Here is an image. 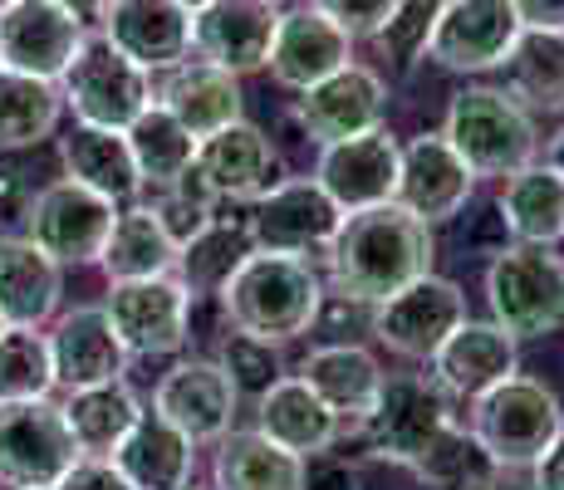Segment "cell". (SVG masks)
<instances>
[{
	"mask_svg": "<svg viewBox=\"0 0 564 490\" xmlns=\"http://www.w3.org/2000/svg\"><path fill=\"white\" fill-rule=\"evenodd\" d=\"M108 461L128 476L133 490H182L197 476V446L177 427H167L158 412H143Z\"/></svg>",
	"mask_w": 564,
	"mask_h": 490,
	"instance_id": "28",
	"label": "cell"
},
{
	"mask_svg": "<svg viewBox=\"0 0 564 490\" xmlns=\"http://www.w3.org/2000/svg\"><path fill=\"white\" fill-rule=\"evenodd\" d=\"M520 30H564V0H506Z\"/></svg>",
	"mask_w": 564,
	"mask_h": 490,
	"instance_id": "46",
	"label": "cell"
},
{
	"mask_svg": "<svg viewBox=\"0 0 564 490\" xmlns=\"http://www.w3.org/2000/svg\"><path fill=\"white\" fill-rule=\"evenodd\" d=\"M300 383L339 422H364L383 392V368L359 344H324L300 363Z\"/></svg>",
	"mask_w": 564,
	"mask_h": 490,
	"instance_id": "26",
	"label": "cell"
},
{
	"mask_svg": "<svg viewBox=\"0 0 564 490\" xmlns=\"http://www.w3.org/2000/svg\"><path fill=\"white\" fill-rule=\"evenodd\" d=\"M398 157H403V143L388 128H373V133L349 138V143L319 148L314 182L344 216H354L368 206H388L398 196Z\"/></svg>",
	"mask_w": 564,
	"mask_h": 490,
	"instance_id": "17",
	"label": "cell"
},
{
	"mask_svg": "<svg viewBox=\"0 0 564 490\" xmlns=\"http://www.w3.org/2000/svg\"><path fill=\"white\" fill-rule=\"evenodd\" d=\"M344 211L319 192L314 177H285L275 192H265L246 216V231H251L256 250L270 255H290V260H310L324 255L339 231Z\"/></svg>",
	"mask_w": 564,
	"mask_h": 490,
	"instance_id": "12",
	"label": "cell"
},
{
	"mask_svg": "<svg viewBox=\"0 0 564 490\" xmlns=\"http://www.w3.org/2000/svg\"><path fill=\"white\" fill-rule=\"evenodd\" d=\"M84 35V20L64 0H15L0 10V69L59 84Z\"/></svg>",
	"mask_w": 564,
	"mask_h": 490,
	"instance_id": "13",
	"label": "cell"
},
{
	"mask_svg": "<svg viewBox=\"0 0 564 490\" xmlns=\"http://www.w3.org/2000/svg\"><path fill=\"white\" fill-rule=\"evenodd\" d=\"M216 304H221V319L231 334H246V339L280 348L319 324L324 280L310 260L251 250V255L231 270V280L216 290Z\"/></svg>",
	"mask_w": 564,
	"mask_h": 490,
	"instance_id": "2",
	"label": "cell"
},
{
	"mask_svg": "<svg viewBox=\"0 0 564 490\" xmlns=\"http://www.w3.org/2000/svg\"><path fill=\"white\" fill-rule=\"evenodd\" d=\"M6 6H15V0H0V10H6Z\"/></svg>",
	"mask_w": 564,
	"mask_h": 490,
	"instance_id": "52",
	"label": "cell"
},
{
	"mask_svg": "<svg viewBox=\"0 0 564 490\" xmlns=\"http://www.w3.org/2000/svg\"><path fill=\"white\" fill-rule=\"evenodd\" d=\"M59 265L25 236H0V319L6 329H40L59 309Z\"/></svg>",
	"mask_w": 564,
	"mask_h": 490,
	"instance_id": "27",
	"label": "cell"
},
{
	"mask_svg": "<svg viewBox=\"0 0 564 490\" xmlns=\"http://www.w3.org/2000/svg\"><path fill=\"white\" fill-rule=\"evenodd\" d=\"M192 172H197V182L216 202H251V206L285 182L280 148L256 123H246V118L241 123H226L221 133L202 138Z\"/></svg>",
	"mask_w": 564,
	"mask_h": 490,
	"instance_id": "16",
	"label": "cell"
},
{
	"mask_svg": "<svg viewBox=\"0 0 564 490\" xmlns=\"http://www.w3.org/2000/svg\"><path fill=\"white\" fill-rule=\"evenodd\" d=\"M388 118V79L368 64H344L324 84H314L295 98V123L305 128L310 143L334 148L383 128Z\"/></svg>",
	"mask_w": 564,
	"mask_h": 490,
	"instance_id": "14",
	"label": "cell"
},
{
	"mask_svg": "<svg viewBox=\"0 0 564 490\" xmlns=\"http://www.w3.org/2000/svg\"><path fill=\"white\" fill-rule=\"evenodd\" d=\"M560 432H564L560 398L545 383H535V378L516 373L471 402V437L486 446V456L501 471L535 466L555 446Z\"/></svg>",
	"mask_w": 564,
	"mask_h": 490,
	"instance_id": "5",
	"label": "cell"
},
{
	"mask_svg": "<svg viewBox=\"0 0 564 490\" xmlns=\"http://www.w3.org/2000/svg\"><path fill=\"white\" fill-rule=\"evenodd\" d=\"M54 490H133V486H128V476L118 471L113 461H104V456H84V461L74 466Z\"/></svg>",
	"mask_w": 564,
	"mask_h": 490,
	"instance_id": "45",
	"label": "cell"
},
{
	"mask_svg": "<svg viewBox=\"0 0 564 490\" xmlns=\"http://www.w3.org/2000/svg\"><path fill=\"white\" fill-rule=\"evenodd\" d=\"M412 476H422V481L437 490H496L501 486V466H496L491 456H486V446L466 427H457V422L427 446V456L412 466Z\"/></svg>",
	"mask_w": 564,
	"mask_h": 490,
	"instance_id": "39",
	"label": "cell"
},
{
	"mask_svg": "<svg viewBox=\"0 0 564 490\" xmlns=\"http://www.w3.org/2000/svg\"><path fill=\"white\" fill-rule=\"evenodd\" d=\"M432 378L452 392V398H481L496 383L516 378V339L501 324H476L466 319L447 344L432 353Z\"/></svg>",
	"mask_w": 564,
	"mask_h": 490,
	"instance_id": "25",
	"label": "cell"
},
{
	"mask_svg": "<svg viewBox=\"0 0 564 490\" xmlns=\"http://www.w3.org/2000/svg\"><path fill=\"white\" fill-rule=\"evenodd\" d=\"M442 6H447V0H398L388 25L378 30V40H373V45L383 50V59L408 69L417 54H427V40H432V25H437Z\"/></svg>",
	"mask_w": 564,
	"mask_h": 490,
	"instance_id": "42",
	"label": "cell"
},
{
	"mask_svg": "<svg viewBox=\"0 0 564 490\" xmlns=\"http://www.w3.org/2000/svg\"><path fill=\"white\" fill-rule=\"evenodd\" d=\"M530 490H564V432L545 456L530 466Z\"/></svg>",
	"mask_w": 564,
	"mask_h": 490,
	"instance_id": "47",
	"label": "cell"
},
{
	"mask_svg": "<svg viewBox=\"0 0 564 490\" xmlns=\"http://www.w3.org/2000/svg\"><path fill=\"white\" fill-rule=\"evenodd\" d=\"M501 221L520 246H560L564 241V177L550 162H530L506 177Z\"/></svg>",
	"mask_w": 564,
	"mask_h": 490,
	"instance_id": "31",
	"label": "cell"
},
{
	"mask_svg": "<svg viewBox=\"0 0 564 490\" xmlns=\"http://www.w3.org/2000/svg\"><path fill=\"white\" fill-rule=\"evenodd\" d=\"M104 314L113 324L118 344L138 358L182 353L192 339V294L182 290L177 275L123 280V285L108 290Z\"/></svg>",
	"mask_w": 564,
	"mask_h": 490,
	"instance_id": "11",
	"label": "cell"
},
{
	"mask_svg": "<svg viewBox=\"0 0 564 490\" xmlns=\"http://www.w3.org/2000/svg\"><path fill=\"white\" fill-rule=\"evenodd\" d=\"M99 265L108 270L113 285H123V280L172 275V270H177V241L162 231L153 206H128V211H118L113 231H108Z\"/></svg>",
	"mask_w": 564,
	"mask_h": 490,
	"instance_id": "33",
	"label": "cell"
},
{
	"mask_svg": "<svg viewBox=\"0 0 564 490\" xmlns=\"http://www.w3.org/2000/svg\"><path fill=\"white\" fill-rule=\"evenodd\" d=\"M99 35L143 74H167L192 54V15L177 0H108Z\"/></svg>",
	"mask_w": 564,
	"mask_h": 490,
	"instance_id": "21",
	"label": "cell"
},
{
	"mask_svg": "<svg viewBox=\"0 0 564 490\" xmlns=\"http://www.w3.org/2000/svg\"><path fill=\"white\" fill-rule=\"evenodd\" d=\"M236 388L221 373L216 358H182L177 368L162 373V383L153 392V412L167 427H177L192 446L202 442H221L236 422Z\"/></svg>",
	"mask_w": 564,
	"mask_h": 490,
	"instance_id": "19",
	"label": "cell"
},
{
	"mask_svg": "<svg viewBox=\"0 0 564 490\" xmlns=\"http://www.w3.org/2000/svg\"><path fill=\"white\" fill-rule=\"evenodd\" d=\"M216 363H221V373L231 378L236 398H256V402L285 378V363H280L275 344L246 339V334H231V329H226L221 348H216Z\"/></svg>",
	"mask_w": 564,
	"mask_h": 490,
	"instance_id": "41",
	"label": "cell"
},
{
	"mask_svg": "<svg viewBox=\"0 0 564 490\" xmlns=\"http://www.w3.org/2000/svg\"><path fill=\"white\" fill-rule=\"evenodd\" d=\"M256 432L270 437L275 446H285L300 461H310V456L329 451V446L339 442V417H334L300 378H280V383L256 402Z\"/></svg>",
	"mask_w": 564,
	"mask_h": 490,
	"instance_id": "29",
	"label": "cell"
},
{
	"mask_svg": "<svg viewBox=\"0 0 564 490\" xmlns=\"http://www.w3.org/2000/svg\"><path fill=\"white\" fill-rule=\"evenodd\" d=\"M300 490H359V471H354L344 456H310L305 461V476H300Z\"/></svg>",
	"mask_w": 564,
	"mask_h": 490,
	"instance_id": "44",
	"label": "cell"
},
{
	"mask_svg": "<svg viewBox=\"0 0 564 490\" xmlns=\"http://www.w3.org/2000/svg\"><path fill=\"white\" fill-rule=\"evenodd\" d=\"M462 324H466V294L457 280H442V275L412 280L393 300L368 309V334H373L388 353L417 358V363H432V353H437Z\"/></svg>",
	"mask_w": 564,
	"mask_h": 490,
	"instance_id": "10",
	"label": "cell"
},
{
	"mask_svg": "<svg viewBox=\"0 0 564 490\" xmlns=\"http://www.w3.org/2000/svg\"><path fill=\"white\" fill-rule=\"evenodd\" d=\"M153 104H162L192 138H212L226 123H241V79L206 59H182L177 69L162 74L153 89Z\"/></svg>",
	"mask_w": 564,
	"mask_h": 490,
	"instance_id": "24",
	"label": "cell"
},
{
	"mask_svg": "<svg viewBox=\"0 0 564 490\" xmlns=\"http://www.w3.org/2000/svg\"><path fill=\"white\" fill-rule=\"evenodd\" d=\"M182 490H197V486H182Z\"/></svg>",
	"mask_w": 564,
	"mask_h": 490,
	"instance_id": "54",
	"label": "cell"
},
{
	"mask_svg": "<svg viewBox=\"0 0 564 490\" xmlns=\"http://www.w3.org/2000/svg\"><path fill=\"white\" fill-rule=\"evenodd\" d=\"M128 148H133L138 182L153 187V192L177 187V182L192 172V162H197V138H192L162 104H148L143 113L133 118V128H128Z\"/></svg>",
	"mask_w": 564,
	"mask_h": 490,
	"instance_id": "35",
	"label": "cell"
},
{
	"mask_svg": "<svg viewBox=\"0 0 564 490\" xmlns=\"http://www.w3.org/2000/svg\"><path fill=\"white\" fill-rule=\"evenodd\" d=\"M0 334H6V319H0Z\"/></svg>",
	"mask_w": 564,
	"mask_h": 490,
	"instance_id": "53",
	"label": "cell"
},
{
	"mask_svg": "<svg viewBox=\"0 0 564 490\" xmlns=\"http://www.w3.org/2000/svg\"><path fill=\"white\" fill-rule=\"evenodd\" d=\"M118 221L108 196L79 187V182H50L25 202V241H35L54 265H94Z\"/></svg>",
	"mask_w": 564,
	"mask_h": 490,
	"instance_id": "9",
	"label": "cell"
},
{
	"mask_svg": "<svg viewBox=\"0 0 564 490\" xmlns=\"http://www.w3.org/2000/svg\"><path fill=\"white\" fill-rule=\"evenodd\" d=\"M491 324L520 339H545L564 324V255L555 246H501L486 265Z\"/></svg>",
	"mask_w": 564,
	"mask_h": 490,
	"instance_id": "4",
	"label": "cell"
},
{
	"mask_svg": "<svg viewBox=\"0 0 564 490\" xmlns=\"http://www.w3.org/2000/svg\"><path fill=\"white\" fill-rule=\"evenodd\" d=\"M177 6L187 10V15H197V10H202V6H212V0H177Z\"/></svg>",
	"mask_w": 564,
	"mask_h": 490,
	"instance_id": "51",
	"label": "cell"
},
{
	"mask_svg": "<svg viewBox=\"0 0 564 490\" xmlns=\"http://www.w3.org/2000/svg\"><path fill=\"white\" fill-rule=\"evenodd\" d=\"M442 138L471 167V177H516L520 167L535 162L540 148L535 113H525L496 84H471V89L452 94Z\"/></svg>",
	"mask_w": 564,
	"mask_h": 490,
	"instance_id": "3",
	"label": "cell"
},
{
	"mask_svg": "<svg viewBox=\"0 0 564 490\" xmlns=\"http://www.w3.org/2000/svg\"><path fill=\"white\" fill-rule=\"evenodd\" d=\"M545 162H550V167H555L560 177H564V128H560L555 138H550V148H545Z\"/></svg>",
	"mask_w": 564,
	"mask_h": 490,
	"instance_id": "50",
	"label": "cell"
},
{
	"mask_svg": "<svg viewBox=\"0 0 564 490\" xmlns=\"http://www.w3.org/2000/svg\"><path fill=\"white\" fill-rule=\"evenodd\" d=\"M59 113H64L59 84L0 69V152L45 143L54 128H59Z\"/></svg>",
	"mask_w": 564,
	"mask_h": 490,
	"instance_id": "36",
	"label": "cell"
},
{
	"mask_svg": "<svg viewBox=\"0 0 564 490\" xmlns=\"http://www.w3.org/2000/svg\"><path fill=\"white\" fill-rule=\"evenodd\" d=\"M251 231H246V221H226V216H216L212 226L197 236L192 246L177 250V270L172 275L182 280V290L192 294V300H202V294H216L231 280V270L241 265L246 255H251Z\"/></svg>",
	"mask_w": 564,
	"mask_h": 490,
	"instance_id": "38",
	"label": "cell"
},
{
	"mask_svg": "<svg viewBox=\"0 0 564 490\" xmlns=\"http://www.w3.org/2000/svg\"><path fill=\"white\" fill-rule=\"evenodd\" d=\"M305 461L260 432H226L216 442L212 490H300Z\"/></svg>",
	"mask_w": 564,
	"mask_h": 490,
	"instance_id": "32",
	"label": "cell"
},
{
	"mask_svg": "<svg viewBox=\"0 0 564 490\" xmlns=\"http://www.w3.org/2000/svg\"><path fill=\"white\" fill-rule=\"evenodd\" d=\"M280 15L285 10L275 0H212L192 15V50H197V59L236 74V79L256 74L270 59Z\"/></svg>",
	"mask_w": 564,
	"mask_h": 490,
	"instance_id": "18",
	"label": "cell"
},
{
	"mask_svg": "<svg viewBox=\"0 0 564 490\" xmlns=\"http://www.w3.org/2000/svg\"><path fill=\"white\" fill-rule=\"evenodd\" d=\"M398 0H310V10H319L324 20L344 30L349 40H378V30L388 25Z\"/></svg>",
	"mask_w": 564,
	"mask_h": 490,
	"instance_id": "43",
	"label": "cell"
},
{
	"mask_svg": "<svg viewBox=\"0 0 564 490\" xmlns=\"http://www.w3.org/2000/svg\"><path fill=\"white\" fill-rule=\"evenodd\" d=\"M457 422V398L437 383L432 373H393L383 378L373 412L359 422L364 442L378 461L393 466H417L427 446Z\"/></svg>",
	"mask_w": 564,
	"mask_h": 490,
	"instance_id": "6",
	"label": "cell"
},
{
	"mask_svg": "<svg viewBox=\"0 0 564 490\" xmlns=\"http://www.w3.org/2000/svg\"><path fill=\"white\" fill-rule=\"evenodd\" d=\"M59 157L69 182L79 187L108 196V202H133L143 192L133 167V148H128V133H113V128H89V123H74L69 133L59 138Z\"/></svg>",
	"mask_w": 564,
	"mask_h": 490,
	"instance_id": "30",
	"label": "cell"
},
{
	"mask_svg": "<svg viewBox=\"0 0 564 490\" xmlns=\"http://www.w3.org/2000/svg\"><path fill=\"white\" fill-rule=\"evenodd\" d=\"M344 64H354V40L344 35L334 20H324L319 10L300 6V10H285L275 25V45H270V79L280 89H295L305 94L314 84H324L329 74H339Z\"/></svg>",
	"mask_w": 564,
	"mask_h": 490,
	"instance_id": "23",
	"label": "cell"
},
{
	"mask_svg": "<svg viewBox=\"0 0 564 490\" xmlns=\"http://www.w3.org/2000/svg\"><path fill=\"white\" fill-rule=\"evenodd\" d=\"M50 339V363H54V383L84 392V388H104V383H123L128 373V348L118 344L113 324H108L104 304H84L69 309L54 324Z\"/></svg>",
	"mask_w": 564,
	"mask_h": 490,
	"instance_id": "22",
	"label": "cell"
},
{
	"mask_svg": "<svg viewBox=\"0 0 564 490\" xmlns=\"http://www.w3.org/2000/svg\"><path fill=\"white\" fill-rule=\"evenodd\" d=\"M501 69H506V94L525 113L564 108V30H520Z\"/></svg>",
	"mask_w": 564,
	"mask_h": 490,
	"instance_id": "34",
	"label": "cell"
},
{
	"mask_svg": "<svg viewBox=\"0 0 564 490\" xmlns=\"http://www.w3.org/2000/svg\"><path fill=\"white\" fill-rule=\"evenodd\" d=\"M520 35V20L506 0H447L432 25L427 59L452 74L501 69Z\"/></svg>",
	"mask_w": 564,
	"mask_h": 490,
	"instance_id": "15",
	"label": "cell"
},
{
	"mask_svg": "<svg viewBox=\"0 0 564 490\" xmlns=\"http://www.w3.org/2000/svg\"><path fill=\"white\" fill-rule=\"evenodd\" d=\"M64 6H69V10H74V15H79V20H99V15H104V6H108V0H64Z\"/></svg>",
	"mask_w": 564,
	"mask_h": 490,
	"instance_id": "49",
	"label": "cell"
},
{
	"mask_svg": "<svg viewBox=\"0 0 564 490\" xmlns=\"http://www.w3.org/2000/svg\"><path fill=\"white\" fill-rule=\"evenodd\" d=\"M64 417H69V432H74V442H79V451L108 461V456L118 451V442L133 432V422L143 417V407H138L128 383H104V388L69 392Z\"/></svg>",
	"mask_w": 564,
	"mask_h": 490,
	"instance_id": "37",
	"label": "cell"
},
{
	"mask_svg": "<svg viewBox=\"0 0 564 490\" xmlns=\"http://www.w3.org/2000/svg\"><path fill=\"white\" fill-rule=\"evenodd\" d=\"M79 461L64 402H0V481L10 490H54Z\"/></svg>",
	"mask_w": 564,
	"mask_h": 490,
	"instance_id": "7",
	"label": "cell"
},
{
	"mask_svg": "<svg viewBox=\"0 0 564 490\" xmlns=\"http://www.w3.org/2000/svg\"><path fill=\"white\" fill-rule=\"evenodd\" d=\"M432 255H437L432 226L408 216L398 202L344 216L329 250H324L329 290L349 304H364V309H378L412 280L432 275Z\"/></svg>",
	"mask_w": 564,
	"mask_h": 490,
	"instance_id": "1",
	"label": "cell"
},
{
	"mask_svg": "<svg viewBox=\"0 0 564 490\" xmlns=\"http://www.w3.org/2000/svg\"><path fill=\"white\" fill-rule=\"evenodd\" d=\"M54 363L50 339L40 329H6L0 334V402L50 398Z\"/></svg>",
	"mask_w": 564,
	"mask_h": 490,
	"instance_id": "40",
	"label": "cell"
},
{
	"mask_svg": "<svg viewBox=\"0 0 564 490\" xmlns=\"http://www.w3.org/2000/svg\"><path fill=\"white\" fill-rule=\"evenodd\" d=\"M59 94H64V108H74L79 123L128 133L133 118L153 104V74H143L104 35H84L79 54H74V64L59 79Z\"/></svg>",
	"mask_w": 564,
	"mask_h": 490,
	"instance_id": "8",
	"label": "cell"
},
{
	"mask_svg": "<svg viewBox=\"0 0 564 490\" xmlns=\"http://www.w3.org/2000/svg\"><path fill=\"white\" fill-rule=\"evenodd\" d=\"M471 167L452 152V143L442 133H422L412 138L398 157V196L408 216H417L422 226H447L462 216V206L471 202Z\"/></svg>",
	"mask_w": 564,
	"mask_h": 490,
	"instance_id": "20",
	"label": "cell"
},
{
	"mask_svg": "<svg viewBox=\"0 0 564 490\" xmlns=\"http://www.w3.org/2000/svg\"><path fill=\"white\" fill-rule=\"evenodd\" d=\"M25 182H20V172H10V167H0V211H25Z\"/></svg>",
	"mask_w": 564,
	"mask_h": 490,
	"instance_id": "48",
	"label": "cell"
}]
</instances>
